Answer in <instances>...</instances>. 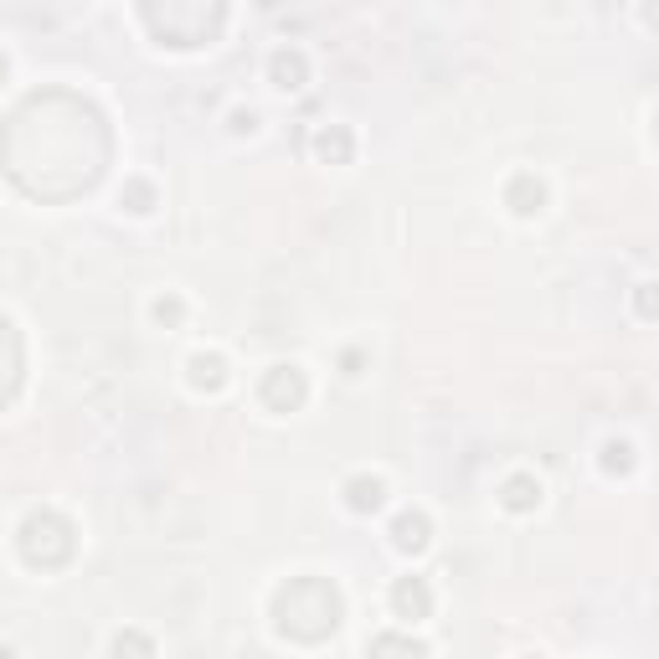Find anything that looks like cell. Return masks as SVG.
Masks as SVG:
<instances>
[{
  "label": "cell",
  "instance_id": "6da1fadb",
  "mask_svg": "<svg viewBox=\"0 0 659 659\" xmlns=\"http://www.w3.org/2000/svg\"><path fill=\"white\" fill-rule=\"evenodd\" d=\"M273 618H279V629L289 639L320 645V639L341 629V593L325 577H289L279 587V598H273Z\"/></svg>",
  "mask_w": 659,
  "mask_h": 659
},
{
  "label": "cell",
  "instance_id": "7a4b0ae2",
  "mask_svg": "<svg viewBox=\"0 0 659 659\" xmlns=\"http://www.w3.org/2000/svg\"><path fill=\"white\" fill-rule=\"evenodd\" d=\"M21 556H27L31 567H62V562H73L77 552V536H73V521L57 515V510H31L27 521H21Z\"/></svg>",
  "mask_w": 659,
  "mask_h": 659
},
{
  "label": "cell",
  "instance_id": "3957f363",
  "mask_svg": "<svg viewBox=\"0 0 659 659\" xmlns=\"http://www.w3.org/2000/svg\"><path fill=\"white\" fill-rule=\"evenodd\" d=\"M145 21L160 31L170 46H201L222 27V6H145Z\"/></svg>",
  "mask_w": 659,
  "mask_h": 659
},
{
  "label": "cell",
  "instance_id": "277c9868",
  "mask_svg": "<svg viewBox=\"0 0 659 659\" xmlns=\"http://www.w3.org/2000/svg\"><path fill=\"white\" fill-rule=\"evenodd\" d=\"M258 397H263V407H273V412H300L304 397H310V381H304L300 366H273V372L263 376Z\"/></svg>",
  "mask_w": 659,
  "mask_h": 659
},
{
  "label": "cell",
  "instance_id": "5b68a950",
  "mask_svg": "<svg viewBox=\"0 0 659 659\" xmlns=\"http://www.w3.org/2000/svg\"><path fill=\"white\" fill-rule=\"evenodd\" d=\"M505 207L515 211V217H536V211L546 207V186H541V176H531V170L510 176V186H505Z\"/></svg>",
  "mask_w": 659,
  "mask_h": 659
},
{
  "label": "cell",
  "instance_id": "8992f818",
  "mask_svg": "<svg viewBox=\"0 0 659 659\" xmlns=\"http://www.w3.org/2000/svg\"><path fill=\"white\" fill-rule=\"evenodd\" d=\"M391 608H397V618H428L433 614V593H428L422 577H397V587H391Z\"/></svg>",
  "mask_w": 659,
  "mask_h": 659
},
{
  "label": "cell",
  "instance_id": "52a82bcc",
  "mask_svg": "<svg viewBox=\"0 0 659 659\" xmlns=\"http://www.w3.org/2000/svg\"><path fill=\"white\" fill-rule=\"evenodd\" d=\"M428 541H433V525H428L422 510H402V515L391 521V546H397V552H422Z\"/></svg>",
  "mask_w": 659,
  "mask_h": 659
},
{
  "label": "cell",
  "instance_id": "ba28073f",
  "mask_svg": "<svg viewBox=\"0 0 659 659\" xmlns=\"http://www.w3.org/2000/svg\"><path fill=\"white\" fill-rule=\"evenodd\" d=\"M269 77L273 88H300L304 77H310V67H304V52H294V46H279L269 57Z\"/></svg>",
  "mask_w": 659,
  "mask_h": 659
},
{
  "label": "cell",
  "instance_id": "9c48e42d",
  "mask_svg": "<svg viewBox=\"0 0 659 659\" xmlns=\"http://www.w3.org/2000/svg\"><path fill=\"white\" fill-rule=\"evenodd\" d=\"M381 500H387V484L376 480V474H356V480L345 484V505L356 510V515H372V510H381Z\"/></svg>",
  "mask_w": 659,
  "mask_h": 659
},
{
  "label": "cell",
  "instance_id": "30bf717a",
  "mask_svg": "<svg viewBox=\"0 0 659 659\" xmlns=\"http://www.w3.org/2000/svg\"><path fill=\"white\" fill-rule=\"evenodd\" d=\"M500 505L515 510V515H525V510L541 505V484L531 480V474H510L505 484H500Z\"/></svg>",
  "mask_w": 659,
  "mask_h": 659
},
{
  "label": "cell",
  "instance_id": "8fae6325",
  "mask_svg": "<svg viewBox=\"0 0 659 659\" xmlns=\"http://www.w3.org/2000/svg\"><path fill=\"white\" fill-rule=\"evenodd\" d=\"M366 659H428V649L412 634H381V639H372Z\"/></svg>",
  "mask_w": 659,
  "mask_h": 659
},
{
  "label": "cell",
  "instance_id": "7c38bea8",
  "mask_svg": "<svg viewBox=\"0 0 659 659\" xmlns=\"http://www.w3.org/2000/svg\"><path fill=\"white\" fill-rule=\"evenodd\" d=\"M315 155L325 165H345L351 160V129H341V124H325L315 135Z\"/></svg>",
  "mask_w": 659,
  "mask_h": 659
},
{
  "label": "cell",
  "instance_id": "4fadbf2b",
  "mask_svg": "<svg viewBox=\"0 0 659 659\" xmlns=\"http://www.w3.org/2000/svg\"><path fill=\"white\" fill-rule=\"evenodd\" d=\"M222 381H227V360L222 356H207V351L191 356V387L196 391H217Z\"/></svg>",
  "mask_w": 659,
  "mask_h": 659
},
{
  "label": "cell",
  "instance_id": "5bb4252c",
  "mask_svg": "<svg viewBox=\"0 0 659 659\" xmlns=\"http://www.w3.org/2000/svg\"><path fill=\"white\" fill-rule=\"evenodd\" d=\"M150 655H155L150 634H139V629L114 634V659H150Z\"/></svg>",
  "mask_w": 659,
  "mask_h": 659
},
{
  "label": "cell",
  "instance_id": "9a60e30c",
  "mask_svg": "<svg viewBox=\"0 0 659 659\" xmlns=\"http://www.w3.org/2000/svg\"><path fill=\"white\" fill-rule=\"evenodd\" d=\"M603 469H608V474H629V469H634V449L624 443V438L603 443Z\"/></svg>",
  "mask_w": 659,
  "mask_h": 659
},
{
  "label": "cell",
  "instance_id": "2e32d148",
  "mask_svg": "<svg viewBox=\"0 0 659 659\" xmlns=\"http://www.w3.org/2000/svg\"><path fill=\"white\" fill-rule=\"evenodd\" d=\"M119 201L129 211H150L155 207V191H150V180H129V186H124L119 191Z\"/></svg>",
  "mask_w": 659,
  "mask_h": 659
},
{
  "label": "cell",
  "instance_id": "e0dca14e",
  "mask_svg": "<svg viewBox=\"0 0 659 659\" xmlns=\"http://www.w3.org/2000/svg\"><path fill=\"white\" fill-rule=\"evenodd\" d=\"M180 315H186V304H180L176 294H165V300H155V320H160V325H176Z\"/></svg>",
  "mask_w": 659,
  "mask_h": 659
},
{
  "label": "cell",
  "instance_id": "ac0fdd59",
  "mask_svg": "<svg viewBox=\"0 0 659 659\" xmlns=\"http://www.w3.org/2000/svg\"><path fill=\"white\" fill-rule=\"evenodd\" d=\"M639 315L655 320V284H639Z\"/></svg>",
  "mask_w": 659,
  "mask_h": 659
},
{
  "label": "cell",
  "instance_id": "d6986e66",
  "mask_svg": "<svg viewBox=\"0 0 659 659\" xmlns=\"http://www.w3.org/2000/svg\"><path fill=\"white\" fill-rule=\"evenodd\" d=\"M0 77H6V57H0Z\"/></svg>",
  "mask_w": 659,
  "mask_h": 659
},
{
  "label": "cell",
  "instance_id": "ffe728a7",
  "mask_svg": "<svg viewBox=\"0 0 659 659\" xmlns=\"http://www.w3.org/2000/svg\"><path fill=\"white\" fill-rule=\"evenodd\" d=\"M525 659H541V655H525Z\"/></svg>",
  "mask_w": 659,
  "mask_h": 659
}]
</instances>
